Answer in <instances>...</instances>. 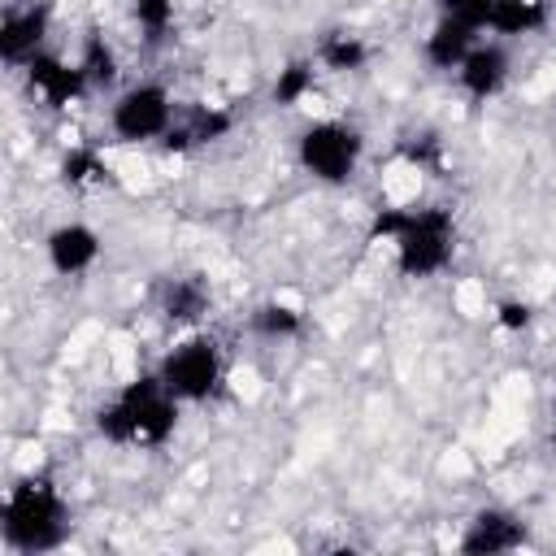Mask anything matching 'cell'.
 Here are the masks:
<instances>
[{"label": "cell", "mask_w": 556, "mask_h": 556, "mask_svg": "<svg viewBox=\"0 0 556 556\" xmlns=\"http://www.w3.org/2000/svg\"><path fill=\"white\" fill-rule=\"evenodd\" d=\"M65 508L61 495L48 482H17L9 504H4V539L22 552H48L65 534Z\"/></svg>", "instance_id": "2"}, {"label": "cell", "mask_w": 556, "mask_h": 556, "mask_svg": "<svg viewBox=\"0 0 556 556\" xmlns=\"http://www.w3.org/2000/svg\"><path fill=\"white\" fill-rule=\"evenodd\" d=\"M83 70H87V74H91L96 83H109V78L117 74V70H113V52H109V48H104L100 39H96V43L87 48V65H83Z\"/></svg>", "instance_id": "19"}, {"label": "cell", "mask_w": 556, "mask_h": 556, "mask_svg": "<svg viewBox=\"0 0 556 556\" xmlns=\"http://www.w3.org/2000/svg\"><path fill=\"white\" fill-rule=\"evenodd\" d=\"M443 9H447V17H456V22H465V26H486V17H491V9H495V0H439Z\"/></svg>", "instance_id": "16"}, {"label": "cell", "mask_w": 556, "mask_h": 556, "mask_svg": "<svg viewBox=\"0 0 556 556\" xmlns=\"http://www.w3.org/2000/svg\"><path fill=\"white\" fill-rule=\"evenodd\" d=\"M356 156H361V135L348 126H334V122L308 126L300 139V161L326 182H343L352 174Z\"/></svg>", "instance_id": "4"}, {"label": "cell", "mask_w": 556, "mask_h": 556, "mask_svg": "<svg viewBox=\"0 0 556 556\" xmlns=\"http://www.w3.org/2000/svg\"><path fill=\"white\" fill-rule=\"evenodd\" d=\"M135 17L156 35V30H165V22H169V0H135Z\"/></svg>", "instance_id": "20"}, {"label": "cell", "mask_w": 556, "mask_h": 556, "mask_svg": "<svg viewBox=\"0 0 556 556\" xmlns=\"http://www.w3.org/2000/svg\"><path fill=\"white\" fill-rule=\"evenodd\" d=\"M500 321H504L508 330H521V326L530 321V308H526V304H504V308H500Z\"/></svg>", "instance_id": "23"}, {"label": "cell", "mask_w": 556, "mask_h": 556, "mask_svg": "<svg viewBox=\"0 0 556 556\" xmlns=\"http://www.w3.org/2000/svg\"><path fill=\"white\" fill-rule=\"evenodd\" d=\"M43 26H48V4H35L26 13H9L4 26H0V56L4 61H22L35 52V43L43 39Z\"/></svg>", "instance_id": "7"}, {"label": "cell", "mask_w": 556, "mask_h": 556, "mask_svg": "<svg viewBox=\"0 0 556 556\" xmlns=\"http://www.w3.org/2000/svg\"><path fill=\"white\" fill-rule=\"evenodd\" d=\"M469 39H473V26H465V22L447 17V22L430 35L426 52H430V61H434V65H460V61L469 56Z\"/></svg>", "instance_id": "12"}, {"label": "cell", "mask_w": 556, "mask_h": 556, "mask_svg": "<svg viewBox=\"0 0 556 556\" xmlns=\"http://www.w3.org/2000/svg\"><path fill=\"white\" fill-rule=\"evenodd\" d=\"M161 382H165V391H174L182 400H204L217 382V348L208 339H187L182 348H174L165 356Z\"/></svg>", "instance_id": "5"}, {"label": "cell", "mask_w": 556, "mask_h": 556, "mask_svg": "<svg viewBox=\"0 0 556 556\" xmlns=\"http://www.w3.org/2000/svg\"><path fill=\"white\" fill-rule=\"evenodd\" d=\"M326 61H330L334 70H356V65L365 61V48L343 35V39H330V43H326Z\"/></svg>", "instance_id": "17"}, {"label": "cell", "mask_w": 556, "mask_h": 556, "mask_svg": "<svg viewBox=\"0 0 556 556\" xmlns=\"http://www.w3.org/2000/svg\"><path fill=\"white\" fill-rule=\"evenodd\" d=\"M308 83H313V70H308V65H291V70H282V78H278V87H274V100H278V104H295V100L308 91Z\"/></svg>", "instance_id": "14"}, {"label": "cell", "mask_w": 556, "mask_h": 556, "mask_svg": "<svg viewBox=\"0 0 556 556\" xmlns=\"http://www.w3.org/2000/svg\"><path fill=\"white\" fill-rule=\"evenodd\" d=\"M400 239V269L404 274H434L452 256V213L447 208H417L404 217Z\"/></svg>", "instance_id": "3"}, {"label": "cell", "mask_w": 556, "mask_h": 556, "mask_svg": "<svg viewBox=\"0 0 556 556\" xmlns=\"http://www.w3.org/2000/svg\"><path fill=\"white\" fill-rule=\"evenodd\" d=\"M174 400L165 391L161 378H139L122 391V400L113 408L100 413V434L113 439V443H130V439H143V443H161L169 430H174Z\"/></svg>", "instance_id": "1"}, {"label": "cell", "mask_w": 556, "mask_h": 556, "mask_svg": "<svg viewBox=\"0 0 556 556\" xmlns=\"http://www.w3.org/2000/svg\"><path fill=\"white\" fill-rule=\"evenodd\" d=\"M460 78L473 96H491L504 83V52L500 48H469V56L460 61Z\"/></svg>", "instance_id": "11"}, {"label": "cell", "mask_w": 556, "mask_h": 556, "mask_svg": "<svg viewBox=\"0 0 556 556\" xmlns=\"http://www.w3.org/2000/svg\"><path fill=\"white\" fill-rule=\"evenodd\" d=\"M486 26H495L500 35H526V30L543 26V4L539 0H495Z\"/></svg>", "instance_id": "13"}, {"label": "cell", "mask_w": 556, "mask_h": 556, "mask_svg": "<svg viewBox=\"0 0 556 556\" xmlns=\"http://www.w3.org/2000/svg\"><path fill=\"white\" fill-rule=\"evenodd\" d=\"M96 235L87 230V226H61V230H52V239H48V256H52V265L61 269V274H78V269H87L91 265V256H96Z\"/></svg>", "instance_id": "9"}, {"label": "cell", "mask_w": 556, "mask_h": 556, "mask_svg": "<svg viewBox=\"0 0 556 556\" xmlns=\"http://www.w3.org/2000/svg\"><path fill=\"white\" fill-rule=\"evenodd\" d=\"M526 539V530L513 521V517H504V513H482L478 521H473V530L465 534V552L469 556H491V552H508V547H517Z\"/></svg>", "instance_id": "8"}, {"label": "cell", "mask_w": 556, "mask_h": 556, "mask_svg": "<svg viewBox=\"0 0 556 556\" xmlns=\"http://www.w3.org/2000/svg\"><path fill=\"white\" fill-rule=\"evenodd\" d=\"M256 326L265 334H291V330H300V313L282 308V304H265V308H256Z\"/></svg>", "instance_id": "15"}, {"label": "cell", "mask_w": 556, "mask_h": 556, "mask_svg": "<svg viewBox=\"0 0 556 556\" xmlns=\"http://www.w3.org/2000/svg\"><path fill=\"white\" fill-rule=\"evenodd\" d=\"M230 126V117H222V113H204L200 122H195V130H191V139H213V135H222Z\"/></svg>", "instance_id": "22"}, {"label": "cell", "mask_w": 556, "mask_h": 556, "mask_svg": "<svg viewBox=\"0 0 556 556\" xmlns=\"http://www.w3.org/2000/svg\"><path fill=\"white\" fill-rule=\"evenodd\" d=\"M91 174H100V165H96L91 152H70V156H65V178H70V182H83V178H91Z\"/></svg>", "instance_id": "21"}, {"label": "cell", "mask_w": 556, "mask_h": 556, "mask_svg": "<svg viewBox=\"0 0 556 556\" xmlns=\"http://www.w3.org/2000/svg\"><path fill=\"white\" fill-rule=\"evenodd\" d=\"M30 83L48 96V104H65L70 96L83 91V70H65L52 56H30Z\"/></svg>", "instance_id": "10"}, {"label": "cell", "mask_w": 556, "mask_h": 556, "mask_svg": "<svg viewBox=\"0 0 556 556\" xmlns=\"http://www.w3.org/2000/svg\"><path fill=\"white\" fill-rule=\"evenodd\" d=\"M169 122V100L161 87H135L117 100L113 109V130L122 139H148V135H161Z\"/></svg>", "instance_id": "6"}, {"label": "cell", "mask_w": 556, "mask_h": 556, "mask_svg": "<svg viewBox=\"0 0 556 556\" xmlns=\"http://www.w3.org/2000/svg\"><path fill=\"white\" fill-rule=\"evenodd\" d=\"M200 304H204V295H200V287H191V282H182V287L169 291V317H195Z\"/></svg>", "instance_id": "18"}]
</instances>
